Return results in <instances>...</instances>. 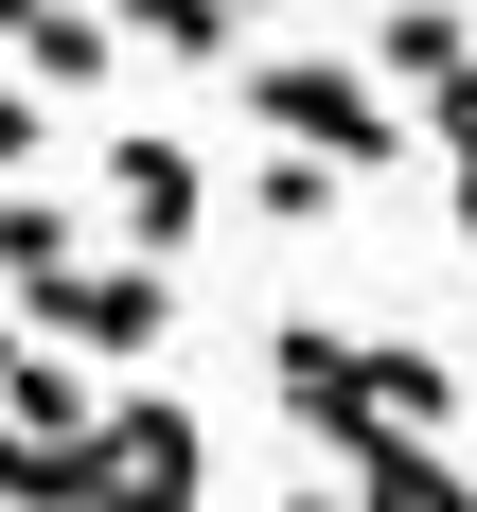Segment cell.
Masks as SVG:
<instances>
[{
	"instance_id": "6da1fadb",
	"label": "cell",
	"mask_w": 477,
	"mask_h": 512,
	"mask_svg": "<svg viewBox=\"0 0 477 512\" xmlns=\"http://www.w3.org/2000/svg\"><path fill=\"white\" fill-rule=\"evenodd\" d=\"M248 124H265V142L354 159V177H389V159H407V124H389V71H336V53H248Z\"/></svg>"
},
{
	"instance_id": "7a4b0ae2",
	"label": "cell",
	"mask_w": 477,
	"mask_h": 512,
	"mask_svg": "<svg viewBox=\"0 0 477 512\" xmlns=\"http://www.w3.org/2000/svg\"><path fill=\"white\" fill-rule=\"evenodd\" d=\"M18 318H36V336H71L89 371H124V354H159V336H177V283H159V248H142V265H53V283H18Z\"/></svg>"
},
{
	"instance_id": "3957f363",
	"label": "cell",
	"mask_w": 477,
	"mask_h": 512,
	"mask_svg": "<svg viewBox=\"0 0 477 512\" xmlns=\"http://www.w3.org/2000/svg\"><path fill=\"white\" fill-rule=\"evenodd\" d=\"M89 460H106V512H195L212 495V424L177 407V389H106Z\"/></svg>"
},
{
	"instance_id": "277c9868",
	"label": "cell",
	"mask_w": 477,
	"mask_h": 512,
	"mask_svg": "<svg viewBox=\"0 0 477 512\" xmlns=\"http://www.w3.org/2000/svg\"><path fill=\"white\" fill-rule=\"evenodd\" d=\"M106 230H124V248H195L212 230V177H195V142H177V124H124V142H106Z\"/></svg>"
},
{
	"instance_id": "5b68a950",
	"label": "cell",
	"mask_w": 477,
	"mask_h": 512,
	"mask_svg": "<svg viewBox=\"0 0 477 512\" xmlns=\"http://www.w3.org/2000/svg\"><path fill=\"white\" fill-rule=\"evenodd\" d=\"M265 389H283V407H301L336 460L389 424V389H371V336H318V318H265Z\"/></svg>"
},
{
	"instance_id": "8992f818",
	"label": "cell",
	"mask_w": 477,
	"mask_h": 512,
	"mask_svg": "<svg viewBox=\"0 0 477 512\" xmlns=\"http://www.w3.org/2000/svg\"><path fill=\"white\" fill-rule=\"evenodd\" d=\"M124 53H177V71H248V0H106Z\"/></svg>"
},
{
	"instance_id": "52a82bcc",
	"label": "cell",
	"mask_w": 477,
	"mask_h": 512,
	"mask_svg": "<svg viewBox=\"0 0 477 512\" xmlns=\"http://www.w3.org/2000/svg\"><path fill=\"white\" fill-rule=\"evenodd\" d=\"M18 71H36V89H106V53H124V18H106V0H36V18H18Z\"/></svg>"
},
{
	"instance_id": "ba28073f",
	"label": "cell",
	"mask_w": 477,
	"mask_h": 512,
	"mask_svg": "<svg viewBox=\"0 0 477 512\" xmlns=\"http://www.w3.org/2000/svg\"><path fill=\"white\" fill-rule=\"evenodd\" d=\"M371 71H389V89H442V71H477V18L460 0H389V18H371Z\"/></svg>"
},
{
	"instance_id": "9c48e42d",
	"label": "cell",
	"mask_w": 477,
	"mask_h": 512,
	"mask_svg": "<svg viewBox=\"0 0 477 512\" xmlns=\"http://www.w3.org/2000/svg\"><path fill=\"white\" fill-rule=\"evenodd\" d=\"M354 495L371 512H477V477L424 460V424H371V442H354Z\"/></svg>"
},
{
	"instance_id": "30bf717a",
	"label": "cell",
	"mask_w": 477,
	"mask_h": 512,
	"mask_svg": "<svg viewBox=\"0 0 477 512\" xmlns=\"http://www.w3.org/2000/svg\"><path fill=\"white\" fill-rule=\"evenodd\" d=\"M336 195H354V159H318V142H265L248 159V212H265V230H318Z\"/></svg>"
},
{
	"instance_id": "8fae6325",
	"label": "cell",
	"mask_w": 477,
	"mask_h": 512,
	"mask_svg": "<svg viewBox=\"0 0 477 512\" xmlns=\"http://www.w3.org/2000/svg\"><path fill=\"white\" fill-rule=\"evenodd\" d=\"M53 265H89V230H71L36 177H0V283H53Z\"/></svg>"
},
{
	"instance_id": "7c38bea8",
	"label": "cell",
	"mask_w": 477,
	"mask_h": 512,
	"mask_svg": "<svg viewBox=\"0 0 477 512\" xmlns=\"http://www.w3.org/2000/svg\"><path fill=\"white\" fill-rule=\"evenodd\" d=\"M371 389H389V424H460V354H407V336H371Z\"/></svg>"
},
{
	"instance_id": "4fadbf2b",
	"label": "cell",
	"mask_w": 477,
	"mask_h": 512,
	"mask_svg": "<svg viewBox=\"0 0 477 512\" xmlns=\"http://www.w3.org/2000/svg\"><path fill=\"white\" fill-rule=\"evenodd\" d=\"M36 142H53V89L18 71V89H0V177H36Z\"/></svg>"
},
{
	"instance_id": "5bb4252c",
	"label": "cell",
	"mask_w": 477,
	"mask_h": 512,
	"mask_svg": "<svg viewBox=\"0 0 477 512\" xmlns=\"http://www.w3.org/2000/svg\"><path fill=\"white\" fill-rule=\"evenodd\" d=\"M424 142H442V159H477V71H442V89H424Z\"/></svg>"
},
{
	"instance_id": "9a60e30c",
	"label": "cell",
	"mask_w": 477,
	"mask_h": 512,
	"mask_svg": "<svg viewBox=\"0 0 477 512\" xmlns=\"http://www.w3.org/2000/svg\"><path fill=\"white\" fill-rule=\"evenodd\" d=\"M442 195H460V248H477V159H442Z\"/></svg>"
},
{
	"instance_id": "2e32d148",
	"label": "cell",
	"mask_w": 477,
	"mask_h": 512,
	"mask_svg": "<svg viewBox=\"0 0 477 512\" xmlns=\"http://www.w3.org/2000/svg\"><path fill=\"white\" fill-rule=\"evenodd\" d=\"M283 512H371V495H283Z\"/></svg>"
},
{
	"instance_id": "e0dca14e",
	"label": "cell",
	"mask_w": 477,
	"mask_h": 512,
	"mask_svg": "<svg viewBox=\"0 0 477 512\" xmlns=\"http://www.w3.org/2000/svg\"><path fill=\"white\" fill-rule=\"evenodd\" d=\"M248 18H265V0H248Z\"/></svg>"
}]
</instances>
